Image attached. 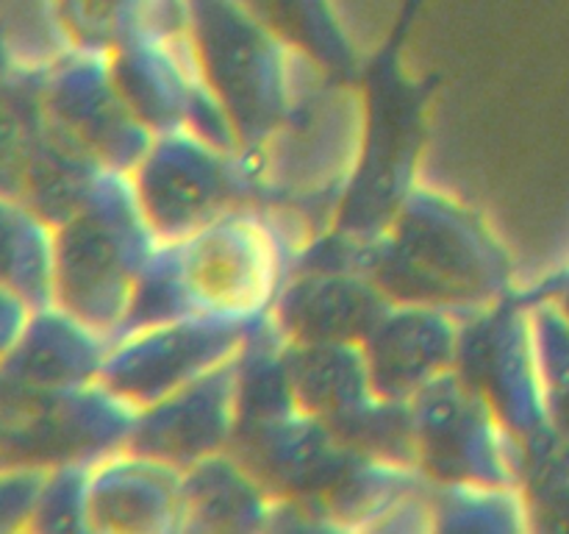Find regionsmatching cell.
Returning <instances> with one entry per match:
<instances>
[{
  "mask_svg": "<svg viewBox=\"0 0 569 534\" xmlns=\"http://www.w3.org/2000/svg\"><path fill=\"white\" fill-rule=\"evenodd\" d=\"M370 278L389 300L467 317L506 295V261L489 228L465 206L411 189L376 234Z\"/></svg>",
  "mask_w": 569,
  "mask_h": 534,
  "instance_id": "1",
  "label": "cell"
},
{
  "mask_svg": "<svg viewBox=\"0 0 569 534\" xmlns=\"http://www.w3.org/2000/svg\"><path fill=\"white\" fill-rule=\"evenodd\" d=\"M192 39L206 81L231 117L242 150L264 145L322 87V67L300 61L289 42L270 37L248 17L203 14Z\"/></svg>",
  "mask_w": 569,
  "mask_h": 534,
  "instance_id": "2",
  "label": "cell"
},
{
  "mask_svg": "<svg viewBox=\"0 0 569 534\" xmlns=\"http://www.w3.org/2000/svg\"><path fill=\"white\" fill-rule=\"evenodd\" d=\"M139 204L159 239H181L256 198L248 156L192 128L156 134L131 170Z\"/></svg>",
  "mask_w": 569,
  "mask_h": 534,
  "instance_id": "3",
  "label": "cell"
},
{
  "mask_svg": "<svg viewBox=\"0 0 569 534\" xmlns=\"http://www.w3.org/2000/svg\"><path fill=\"white\" fill-rule=\"evenodd\" d=\"M409 406L415 459L431 482H520V437L456 367L426 384Z\"/></svg>",
  "mask_w": 569,
  "mask_h": 534,
  "instance_id": "4",
  "label": "cell"
},
{
  "mask_svg": "<svg viewBox=\"0 0 569 534\" xmlns=\"http://www.w3.org/2000/svg\"><path fill=\"white\" fill-rule=\"evenodd\" d=\"M261 320L183 317L126 328L111 337L100 382L142 412L231 362Z\"/></svg>",
  "mask_w": 569,
  "mask_h": 534,
  "instance_id": "5",
  "label": "cell"
},
{
  "mask_svg": "<svg viewBox=\"0 0 569 534\" xmlns=\"http://www.w3.org/2000/svg\"><path fill=\"white\" fill-rule=\"evenodd\" d=\"M456 370L489 400L517 437L537 432L539 415L548 409V395L531 312L498 300L467 315L461 320Z\"/></svg>",
  "mask_w": 569,
  "mask_h": 534,
  "instance_id": "6",
  "label": "cell"
},
{
  "mask_svg": "<svg viewBox=\"0 0 569 534\" xmlns=\"http://www.w3.org/2000/svg\"><path fill=\"white\" fill-rule=\"evenodd\" d=\"M237 356L139 412L131 448L187 471L228 451L237 432Z\"/></svg>",
  "mask_w": 569,
  "mask_h": 534,
  "instance_id": "7",
  "label": "cell"
},
{
  "mask_svg": "<svg viewBox=\"0 0 569 534\" xmlns=\"http://www.w3.org/2000/svg\"><path fill=\"white\" fill-rule=\"evenodd\" d=\"M465 317L428 304L389 300L361 339L372 384L383 398L411 400L426 384L453 370Z\"/></svg>",
  "mask_w": 569,
  "mask_h": 534,
  "instance_id": "8",
  "label": "cell"
},
{
  "mask_svg": "<svg viewBox=\"0 0 569 534\" xmlns=\"http://www.w3.org/2000/svg\"><path fill=\"white\" fill-rule=\"evenodd\" d=\"M387 304L365 273L298 267L272 304V320L292 343H361Z\"/></svg>",
  "mask_w": 569,
  "mask_h": 534,
  "instance_id": "9",
  "label": "cell"
},
{
  "mask_svg": "<svg viewBox=\"0 0 569 534\" xmlns=\"http://www.w3.org/2000/svg\"><path fill=\"white\" fill-rule=\"evenodd\" d=\"M89 517L120 532L183 528V467L122 445L89 467Z\"/></svg>",
  "mask_w": 569,
  "mask_h": 534,
  "instance_id": "10",
  "label": "cell"
},
{
  "mask_svg": "<svg viewBox=\"0 0 569 534\" xmlns=\"http://www.w3.org/2000/svg\"><path fill=\"white\" fill-rule=\"evenodd\" d=\"M276 498L231 448L183 471V528H264Z\"/></svg>",
  "mask_w": 569,
  "mask_h": 534,
  "instance_id": "11",
  "label": "cell"
}]
</instances>
